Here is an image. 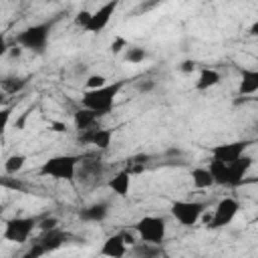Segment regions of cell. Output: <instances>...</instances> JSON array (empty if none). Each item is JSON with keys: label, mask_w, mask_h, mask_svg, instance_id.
I'll return each mask as SVG.
<instances>
[{"label": "cell", "mask_w": 258, "mask_h": 258, "mask_svg": "<svg viewBox=\"0 0 258 258\" xmlns=\"http://www.w3.org/2000/svg\"><path fill=\"white\" fill-rule=\"evenodd\" d=\"M123 85H125V79L107 83V85L101 87V89L85 91L83 97H81V105H83V109L93 111L97 117H103V115L111 113L113 107H115V99H117V95L121 93Z\"/></svg>", "instance_id": "1"}, {"label": "cell", "mask_w": 258, "mask_h": 258, "mask_svg": "<svg viewBox=\"0 0 258 258\" xmlns=\"http://www.w3.org/2000/svg\"><path fill=\"white\" fill-rule=\"evenodd\" d=\"M79 157L77 155H71V153H64V155H52L48 157L38 173L44 175V177H52V179H64V181H73L75 175H77V167H79Z\"/></svg>", "instance_id": "2"}, {"label": "cell", "mask_w": 258, "mask_h": 258, "mask_svg": "<svg viewBox=\"0 0 258 258\" xmlns=\"http://www.w3.org/2000/svg\"><path fill=\"white\" fill-rule=\"evenodd\" d=\"M135 234L143 244L161 246L167 236V224L161 216H143L135 222Z\"/></svg>", "instance_id": "3"}, {"label": "cell", "mask_w": 258, "mask_h": 258, "mask_svg": "<svg viewBox=\"0 0 258 258\" xmlns=\"http://www.w3.org/2000/svg\"><path fill=\"white\" fill-rule=\"evenodd\" d=\"M69 234L64 230H60L58 226L56 228H50V230H44L42 236L24 252L22 258H42L44 254H50L58 248H62L67 242H69Z\"/></svg>", "instance_id": "4"}, {"label": "cell", "mask_w": 258, "mask_h": 258, "mask_svg": "<svg viewBox=\"0 0 258 258\" xmlns=\"http://www.w3.org/2000/svg\"><path fill=\"white\" fill-rule=\"evenodd\" d=\"M169 212H171V216L175 218L177 224H181L185 228H191L204 216L206 204L204 202H191V200H175V202H171Z\"/></svg>", "instance_id": "5"}, {"label": "cell", "mask_w": 258, "mask_h": 258, "mask_svg": "<svg viewBox=\"0 0 258 258\" xmlns=\"http://www.w3.org/2000/svg\"><path fill=\"white\" fill-rule=\"evenodd\" d=\"M36 228V218L30 216H14L10 220H6L4 224V240L12 242V244H24L32 232Z\"/></svg>", "instance_id": "6"}, {"label": "cell", "mask_w": 258, "mask_h": 258, "mask_svg": "<svg viewBox=\"0 0 258 258\" xmlns=\"http://www.w3.org/2000/svg\"><path fill=\"white\" fill-rule=\"evenodd\" d=\"M48 38H50V24L42 22V24H32V26L24 28L16 36V42L30 50H42L48 44Z\"/></svg>", "instance_id": "7"}, {"label": "cell", "mask_w": 258, "mask_h": 258, "mask_svg": "<svg viewBox=\"0 0 258 258\" xmlns=\"http://www.w3.org/2000/svg\"><path fill=\"white\" fill-rule=\"evenodd\" d=\"M238 210H240V204L236 198H222L214 210V216L208 220V226L218 230V228L232 224V220L238 216Z\"/></svg>", "instance_id": "8"}, {"label": "cell", "mask_w": 258, "mask_h": 258, "mask_svg": "<svg viewBox=\"0 0 258 258\" xmlns=\"http://www.w3.org/2000/svg\"><path fill=\"white\" fill-rule=\"evenodd\" d=\"M248 141H232V143H220V145H214L210 149V155L214 161H220V163H234L236 159H240L246 149H248Z\"/></svg>", "instance_id": "9"}, {"label": "cell", "mask_w": 258, "mask_h": 258, "mask_svg": "<svg viewBox=\"0 0 258 258\" xmlns=\"http://www.w3.org/2000/svg\"><path fill=\"white\" fill-rule=\"evenodd\" d=\"M119 2L113 0V2H107L103 6H99L95 12H91V18H89V24L85 28V32H91V34H99L107 28V24L111 22V16L115 14Z\"/></svg>", "instance_id": "10"}, {"label": "cell", "mask_w": 258, "mask_h": 258, "mask_svg": "<svg viewBox=\"0 0 258 258\" xmlns=\"http://www.w3.org/2000/svg\"><path fill=\"white\" fill-rule=\"evenodd\" d=\"M99 254L105 256V258H123V256L127 254V244H125L121 232H119V234H113V236H109V238H105V242H103Z\"/></svg>", "instance_id": "11"}, {"label": "cell", "mask_w": 258, "mask_h": 258, "mask_svg": "<svg viewBox=\"0 0 258 258\" xmlns=\"http://www.w3.org/2000/svg\"><path fill=\"white\" fill-rule=\"evenodd\" d=\"M79 163H81V169L77 167V171H79V177L83 183H95V181H99V177H103L101 159H85V161L81 159Z\"/></svg>", "instance_id": "12"}, {"label": "cell", "mask_w": 258, "mask_h": 258, "mask_svg": "<svg viewBox=\"0 0 258 258\" xmlns=\"http://www.w3.org/2000/svg\"><path fill=\"white\" fill-rule=\"evenodd\" d=\"M228 167H230V187H236V185H240V183L244 181L246 173L250 171V167H252V157L242 155V157L236 159L234 163H228Z\"/></svg>", "instance_id": "13"}, {"label": "cell", "mask_w": 258, "mask_h": 258, "mask_svg": "<svg viewBox=\"0 0 258 258\" xmlns=\"http://www.w3.org/2000/svg\"><path fill=\"white\" fill-rule=\"evenodd\" d=\"M111 139H113V131H111V129H103V127L89 129V131H85V135H83V141L95 145L97 149H107V147L111 145Z\"/></svg>", "instance_id": "14"}, {"label": "cell", "mask_w": 258, "mask_h": 258, "mask_svg": "<svg viewBox=\"0 0 258 258\" xmlns=\"http://www.w3.org/2000/svg\"><path fill=\"white\" fill-rule=\"evenodd\" d=\"M107 216H109V204L107 202L91 204V206H87L79 212V218L83 222H103Z\"/></svg>", "instance_id": "15"}, {"label": "cell", "mask_w": 258, "mask_h": 258, "mask_svg": "<svg viewBox=\"0 0 258 258\" xmlns=\"http://www.w3.org/2000/svg\"><path fill=\"white\" fill-rule=\"evenodd\" d=\"M109 187L113 189V194H117L119 198H125L131 189V173L127 169L117 171L111 179H109Z\"/></svg>", "instance_id": "16"}, {"label": "cell", "mask_w": 258, "mask_h": 258, "mask_svg": "<svg viewBox=\"0 0 258 258\" xmlns=\"http://www.w3.org/2000/svg\"><path fill=\"white\" fill-rule=\"evenodd\" d=\"M240 95H254L258 91V71L256 69H242V81L238 87Z\"/></svg>", "instance_id": "17"}, {"label": "cell", "mask_w": 258, "mask_h": 258, "mask_svg": "<svg viewBox=\"0 0 258 258\" xmlns=\"http://www.w3.org/2000/svg\"><path fill=\"white\" fill-rule=\"evenodd\" d=\"M220 81H222V77L216 69H202L200 75H198V81H196V89L198 91H208V89L216 87Z\"/></svg>", "instance_id": "18"}, {"label": "cell", "mask_w": 258, "mask_h": 258, "mask_svg": "<svg viewBox=\"0 0 258 258\" xmlns=\"http://www.w3.org/2000/svg\"><path fill=\"white\" fill-rule=\"evenodd\" d=\"M97 115L93 113V111H89V109H79L77 113H75V117H73V121H75V127L79 129V131H89V129H95L97 127Z\"/></svg>", "instance_id": "19"}, {"label": "cell", "mask_w": 258, "mask_h": 258, "mask_svg": "<svg viewBox=\"0 0 258 258\" xmlns=\"http://www.w3.org/2000/svg\"><path fill=\"white\" fill-rule=\"evenodd\" d=\"M191 181H194V187L198 189H208L214 185V179L208 171V167H196L191 169Z\"/></svg>", "instance_id": "20"}, {"label": "cell", "mask_w": 258, "mask_h": 258, "mask_svg": "<svg viewBox=\"0 0 258 258\" xmlns=\"http://www.w3.org/2000/svg\"><path fill=\"white\" fill-rule=\"evenodd\" d=\"M26 165V155L22 153H12L6 161H4V171L10 175H16L18 171H22V167Z\"/></svg>", "instance_id": "21"}, {"label": "cell", "mask_w": 258, "mask_h": 258, "mask_svg": "<svg viewBox=\"0 0 258 258\" xmlns=\"http://www.w3.org/2000/svg\"><path fill=\"white\" fill-rule=\"evenodd\" d=\"M24 87H26V79H22V77H6V79L2 81L4 93H10V95L22 91Z\"/></svg>", "instance_id": "22"}, {"label": "cell", "mask_w": 258, "mask_h": 258, "mask_svg": "<svg viewBox=\"0 0 258 258\" xmlns=\"http://www.w3.org/2000/svg\"><path fill=\"white\" fill-rule=\"evenodd\" d=\"M125 58H127L129 62L137 64V62H143V60L147 58V52H145V48H141V46H127Z\"/></svg>", "instance_id": "23"}, {"label": "cell", "mask_w": 258, "mask_h": 258, "mask_svg": "<svg viewBox=\"0 0 258 258\" xmlns=\"http://www.w3.org/2000/svg\"><path fill=\"white\" fill-rule=\"evenodd\" d=\"M109 81L105 75H89L87 77V91H93V89H101L105 87Z\"/></svg>", "instance_id": "24"}, {"label": "cell", "mask_w": 258, "mask_h": 258, "mask_svg": "<svg viewBox=\"0 0 258 258\" xmlns=\"http://www.w3.org/2000/svg\"><path fill=\"white\" fill-rule=\"evenodd\" d=\"M10 117H12V105L0 107V133L6 131V127H8V123H10Z\"/></svg>", "instance_id": "25"}, {"label": "cell", "mask_w": 258, "mask_h": 258, "mask_svg": "<svg viewBox=\"0 0 258 258\" xmlns=\"http://www.w3.org/2000/svg\"><path fill=\"white\" fill-rule=\"evenodd\" d=\"M89 18H91V12H89V10H81V12H77V16H75V24L85 30L87 24H89Z\"/></svg>", "instance_id": "26"}, {"label": "cell", "mask_w": 258, "mask_h": 258, "mask_svg": "<svg viewBox=\"0 0 258 258\" xmlns=\"http://www.w3.org/2000/svg\"><path fill=\"white\" fill-rule=\"evenodd\" d=\"M121 48H127V42H125V38L117 36V38L111 42V50H113V52H119Z\"/></svg>", "instance_id": "27"}, {"label": "cell", "mask_w": 258, "mask_h": 258, "mask_svg": "<svg viewBox=\"0 0 258 258\" xmlns=\"http://www.w3.org/2000/svg\"><path fill=\"white\" fill-rule=\"evenodd\" d=\"M8 48H10V46H8V40H6V34H4V32H0V58L8 54Z\"/></svg>", "instance_id": "28"}, {"label": "cell", "mask_w": 258, "mask_h": 258, "mask_svg": "<svg viewBox=\"0 0 258 258\" xmlns=\"http://www.w3.org/2000/svg\"><path fill=\"white\" fill-rule=\"evenodd\" d=\"M137 89H139L141 93H149V91L155 89V81H143V83L137 85Z\"/></svg>", "instance_id": "29"}, {"label": "cell", "mask_w": 258, "mask_h": 258, "mask_svg": "<svg viewBox=\"0 0 258 258\" xmlns=\"http://www.w3.org/2000/svg\"><path fill=\"white\" fill-rule=\"evenodd\" d=\"M179 71H181V73H194V71H196V62H194V60H183V62L179 64Z\"/></svg>", "instance_id": "30"}, {"label": "cell", "mask_w": 258, "mask_h": 258, "mask_svg": "<svg viewBox=\"0 0 258 258\" xmlns=\"http://www.w3.org/2000/svg\"><path fill=\"white\" fill-rule=\"evenodd\" d=\"M56 224H58V222H56V218H46V220H42V222H40V228H42V232H44V230L56 228Z\"/></svg>", "instance_id": "31"}, {"label": "cell", "mask_w": 258, "mask_h": 258, "mask_svg": "<svg viewBox=\"0 0 258 258\" xmlns=\"http://www.w3.org/2000/svg\"><path fill=\"white\" fill-rule=\"evenodd\" d=\"M52 127H54L52 131H67V127L62 123H52Z\"/></svg>", "instance_id": "32"}, {"label": "cell", "mask_w": 258, "mask_h": 258, "mask_svg": "<svg viewBox=\"0 0 258 258\" xmlns=\"http://www.w3.org/2000/svg\"><path fill=\"white\" fill-rule=\"evenodd\" d=\"M0 101H2V95H0Z\"/></svg>", "instance_id": "33"}]
</instances>
